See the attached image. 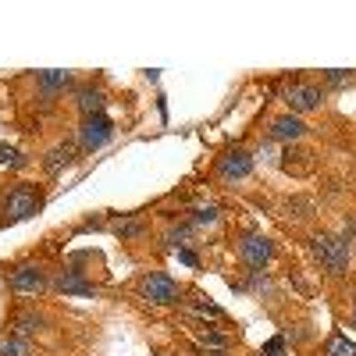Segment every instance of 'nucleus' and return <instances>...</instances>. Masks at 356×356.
Wrapping results in <instances>:
<instances>
[{
    "label": "nucleus",
    "instance_id": "nucleus-1",
    "mask_svg": "<svg viewBox=\"0 0 356 356\" xmlns=\"http://www.w3.org/2000/svg\"><path fill=\"white\" fill-rule=\"evenodd\" d=\"M314 257L324 264V271L342 275L349 267V243L335 239V235H317V239H314Z\"/></svg>",
    "mask_w": 356,
    "mask_h": 356
},
{
    "label": "nucleus",
    "instance_id": "nucleus-2",
    "mask_svg": "<svg viewBox=\"0 0 356 356\" xmlns=\"http://www.w3.org/2000/svg\"><path fill=\"white\" fill-rule=\"evenodd\" d=\"M40 207H43V196H40L36 189L18 186V189H11L8 200H4V214H8V221H25V218H33Z\"/></svg>",
    "mask_w": 356,
    "mask_h": 356
},
{
    "label": "nucleus",
    "instance_id": "nucleus-3",
    "mask_svg": "<svg viewBox=\"0 0 356 356\" xmlns=\"http://www.w3.org/2000/svg\"><path fill=\"white\" fill-rule=\"evenodd\" d=\"M114 136V125H111V118L107 114H93V118H86L82 129H79V143H82V150H100V146Z\"/></svg>",
    "mask_w": 356,
    "mask_h": 356
},
{
    "label": "nucleus",
    "instance_id": "nucleus-4",
    "mask_svg": "<svg viewBox=\"0 0 356 356\" xmlns=\"http://www.w3.org/2000/svg\"><path fill=\"white\" fill-rule=\"evenodd\" d=\"M8 285L15 292H43L47 289V275H43V267H36V264H22V267H15V271L8 275Z\"/></svg>",
    "mask_w": 356,
    "mask_h": 356
},
{
    "label": "nucleus",
    "instance_id": "nucleus-5",
    "mask_svg": "<svg viewBox=\"0 0 356 356\" xmlns=\"http://www.w3.org/2000/svg\"><path fill=\"white\" fill-rule=\"evenodd\" d=\"M139 289H143L146 300L157 303V307H168V303H175V300H178V285H175L168 275H150Z\"/></svg>",
    "mask_w": 356,
    "mask_h": 356
},
{
    "label": "nucleus",
    "instance_id": "nucleus-6",
    "mask_svg": "<svg viewBox=\"0 0 356 356\" xmlns=\"http://www.w3.org/2000/svg\"><path fill=\"white\" fill-rule=\"evenodd\" d=\"M285 104L292 107V111H314V107H321V89L314 86V82H292L289 89H285Z\"/></svg>",
    "mask_w": 356,
    "mask_h": 356
},
{
    "label": "nucleus",
    "instance_id": "nucleus-7",
    "mask_svg": "<svg viewBox=\"0 0 356 356\" xmlns=\"http://www.w3.org/2000/svg\"><path fill=\"white\" fill-rule=\"evenodd\" d=\"M239 253H243V260L250 264V267H264L267 260H271V253H275V246L264 239V235H257V232H250L246 239L239 243Z\"/></svg>",
    "mask_w": 356,
    "mask_h": 356
},
{
    "label": "nucleus",
    "instance_id": "nucleus-8",
    "mask_svg": "<svg viewBox=\"0 0 356 356\" xmlns=\"http://www.w3.org/2000/svg\"><path fill=\"white\" fill-rule=\"evenodd\" d=\"M218 171H221V178H246L253 171V157L246 150H232V154L221 157Z\"/></svg>",
    "mask_w": 356,
    "mask_h": 356
},
{
    "label": "nucleus",
    "instance_id": "nucleus-9",
    "mask_svg": "<svg viewBox=\"0 0 356 356\" xmlns=\"http://www.w3.org/2000/svg\"><path fill=\"white\" fill-rule=\"evenodd\" d=\"M303 132H307V125H303L296 114H285V118H278V122L271 125V136H275L278 143H292V139H300Z\"/></svg>",
    "mask_w": 356,
    "mask_h": 356
},
{
    "label": "nucleus",
    "instance_id": "nucleus-10",
    "mask_svg": "<svg viewBox=\"0 0 356 356\" xmlns=\"http://www.w3.org/2000/svg\"><path fill=\"white\" fill-rule=\"evenodd\" d=\"M75 104H79L82 118H93V114H104V93H100V89H93V86H86V89H79V97H75Z\"/></svg>",
    "mask_w": 356,
    "mask_h": 356
},
{
    "label": "nucleus",
    "instance_id": "nucleus-11",
    "mask_svg": "<svg viewBox=\"0 0 356 356\" xmlns=\"http://www.w3.org/2000/svg\"><path fill=\"white\" fill-rule=\"evenodd\" d=\"M61 292H72V296H93V285H89L79 271H65V275H57V282H54Z\"/></svg>",
    "mask_w": 356,
    "mask_h": 356
},
{
    "label": "nucleus",
    "instance_id": "nucleus-12",
    "mask_svg": "<svg viewBox=\"0 0 356 356\" xmlns=\"http://www.w3.org/2000/svg\"><path fill=\"white\" fill-rule=\"evenodd\" d=\"M324 356H356V342H349L346 335H332L324 342Z\"/></svg>",
    "mask_w": 356,
    "mask_h": 356
},
{
    "label": "nucleus",
    "instance_id": "nucleus-13",
    "mask_svg": "<svg viewBox=\"0 0 356 356\" xmlns=\"http://www.w3.org/2000/svg\"><path fill=\"white\" fill-rule=\"evenodd\" d=\"M72 154H75V146H72V143L54 146V150L47 154V171H50V175H54V171H61V164H68V161H72Z\"/></svg>",
    "mask_w": 356,
    "mask_h": 356
},
{
    "label": "nucleus",
    "instance_id": "nucleus-14",
    "mask_svg": "<svg viewBox=\"0 0 356 356\" xmlns=\"http://www.w3.org/2000/svg\"><path fill=\"white\" fill-rule=\"evenodd\" d=\"M40 328H43V317H40V314H29V310H25V314L15 317V332H18V335H36Z\"/></svg>",
    "mask_w": 356,
    "mask_h": 356
},
{
    "label": "nucleus",
    "instance_id": "nucleus-15",
    "mask_svg": "<svg viewBox=\"0 0 356 356\" xmlns=\"http://www.w3.org/2000/svg\"><path fill=\"white\" fill-rule=\"evenodd\" d=\"M40 86L47 89V93H54V89L72 86V75H68V72H43V75H40Z\"/></svg>",
    "mask_w": 356,
    "mask_h": 356
},
{
    "label": "nucleus",
    "instance_id": "nucleus-16",
    "mask_svg": "<svg viewBox=\"0 0 356 356\" xmlns=\"http://www.w3.org/2000/svg\"><path fill=\"white\" fill-rule=\"evenodd\" d=\"M0 356H29V342L11 335V339H0Z\"/></svg>",
    "mask_w": 356,
    "mask_h": 356
},
{
    "label": "nucleus",
    "instance_id": "nucleus-17",
    "mask_svg": "<svg viewBox=\"0 0 356 356\" xmlns=\"http://www.w3.org/2000/svg\"><path fill=\"white\" fill-rule=\"evenodd\" d=\"M164 239H168V246H182V243L189 239V228H171Z\"/></svg>",
    "mask_w": 356,
    "mask_h": 356
},
{
    "label": "nucleus",
    "instance_id": "nucleus-18",
    "mask_svg": "<svg viewBox=\"0 0 356 356\" xmlns=\"http://www.w3.org/2000/svg\"><path fill=\"white\" fill-rule=\"evenodd\" d=\"M196 221H200V225H218V211H214V207H200Z\"/></svg>",
    "mask_w": 356,
    "mask_h": 356
},
{
    "label": "nucleus",
    "instance_id": "nucleus-19",
    "mask_svg": "<svg viewBox=\"0 0 356 356\" xmlns=\"http://www.w3.org/2000/svg\"><path fill=\"white\" fill-rule=\"evenodd\" d=\"M200 339H203V346H214V349H225V335H218V332H200Z\"/></svg>",
    "mask_w": 356,
    "mask_h": 356
},
{
    "label": "nucleus",
    "instance_id": "nucleus-20",
    "mask_svg": "<svg viewBox=\"0 0 356 356\" xmlns=\"http://www.w3.org/2000/svg\"><path fill=\"white\" fill-rule=\"evenodd\" d=\"M285 353V339H271V342H264V356H282Z\"/></svg>",
    "mask_w": 356,
    "mask_h": 356
},
{
    "label": "nucleus",
    "instance_id": "nucleus-21",
    "mask_svg": "<svg viewBox=\"0 0 356 356\" xmlns=\"http://www.w3.org/2000/svg\"><path fill=\"white\" fill-rule=\"evenodd\" d=\"M114 232H118V235H139L143 228H139L136 221H122V225H114Z\"/></svg>",
    "mask_w": 356,
    "mask_h": 356
},
{
    "label": "nucleus",
    "instance_id": "nucleus-22",
    "mask_svg": "<svg viewBox=\"0 0 356 356\" xmlns=\"http://www.w3.org/2000/svg\"><path fill=\"white\" fill-rule=\"evenodd\" d=\"M328 82H332V86H342V82H349V72H342V68H332V72H328Z\"/></svg>",
    "mask_w": 356,
    "mask_h": 356
},
{
    "label": "nucleus",
    "instance_id": "nucleus-23",
    "mask_svg": "<svg viewBox=\"0 0 356 356\" xmlns=\"http://www.w3.org/2000/svg\"><path fill=\"white\" fill-rule=\"evenodd\" d=\"M4 161H8V164H22V161L15 157V150H8V146H0V164H4Z\"/></svg>",
    "mask_w": 356,
    "mask_h": 356
},
{
    "label": "nucleus",
    "instance_id": "nucleus-24",
    "mask_svg": "<svg viewBox=\"0 0 356 356\" xmlns=\"http://www.w3.org/2000/svg\"><path fill=\"white\" fill-rule=\"evenodd\" d=\"M178 260L189 264V267H196V253H193V250H178Z\"/></svg>",
    "mask_w": 356,
    "mask_h": 356
},
{
    "label": "nucleus",
    "instance_id": "nucleus-25",
    "mask_svg": "<svg viewBox=\"0 0 356 356\" xmlns=\"http://www.w3.org/2000/svg\"><path fill=\"white\" fill-rule=\"evenodd\" d=\"M200 314H211V317H221V310H218V307H211V303H200Z\"/></svg>",
    "mask_w": 356,
    "mask_h": 356
},
{
    "label": "nucleus",
    "instance_id": "nucleus-26",
    "mask_svg": "<svg viewBox=\"0 0 356 356\" xmlns=\"http://www.w3.org/2000/svg\"><path fill=\"white\" fill-rule=\"evenodd\" d=\"M353 324H356V317H353Z\"/></svg>",
    "mask_w": 356,
    "mask_h": 356
}]
</instances>
